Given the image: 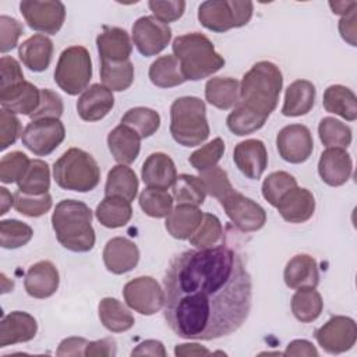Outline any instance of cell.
Wrapping results in <instances>:
<instances>
[{
  "label": "cell",
  "mask_w": 357,
  "mask_h": 357,
  "mask_svg": "<svg viewBox=\"0 0 357 357\" xmlns=\"http://www.w3.org/2000/svg\"><path fill=\"white\" fill-rule=\"evenodd\" d=\"M205 99L220 110H229L240 103V82L231 77H213L205 85Z\"/></svg>",
  "instance_id": "cell-31"
},
{
  "label": "cell",
  "mask_w": 357,
  "mask_h": 357,
  "mask_svg": "<svg viewBox=\"0 0 357 357\" xmlns=\"http://www.w3.org/2000/svg\"><path fill=\"white\" fill-rule=\"evenodd\" d=\"M126 304L141 315H153L163 308L165 291L152 276H138L123 289Z\"/></svg>",
  "instance_id": "cell-11"
},
{
  "label": "cell",
  "mask_w": 357,
  "mask_h": 357,
  "mask_svg": "<svg viewBox=\"0 0 357 357\" xmlns=\"http://www.w3.org/2000/svg\"><path fill=\"white\" fill-rule=\"evenodd\" d=\"M18 191L31 195H40L49 192L50 188V169L45 160L32 159L24 176L17 181Z\"/></svg>",
  "instance_id": "cell-39"
},
{
  "label": "cell",
  "mask_w": 357,
  "mask_h": 357,
  "mask_svg": "<svg viewBox=\"0 0 357 357\" xmlns=\"http://www.w3.org/2000/svg\"><path fill=\"white\" fill-rule=\"evenodd\" d=\"M283 356H308V357L314 356V357H317L318 350L310 340L296 339L287 344Z\"/></svg>",
  "instance_id": "cell-60"
},
{
  "label": "cell",
  "mask_w": 357,
  "mask_h": 357,
  "mask_svg": "<svg viewBox=\"0 0 357 357\" xmlns=\"http://www.w3.org/2000/svg\"><path fill=\"white\" fill-rule=\"evenodd\" d=\"M131 356H155V357H166V349L160 340L149 339L145 342H141L132 351Z\"/></svg>",
  "instance_id": "cell-61"
},
{
  "label": "cell",
  "mask_w": 357,
  "mask_h": 357,
  "mask_svg": "<svg viewBox=\"0 0 357 357\" xmlns=\"http://www.w3.org/2000/svg\"><path fill=\"white\" fill-rule=\"evenodd\" d=\"M276 208L286 222L304 223L315 212V198L310 190L296 185L282 197Z\"/></svg>",
  "instance_id": "cell-23"
},
{
  "label": "cell",
  "mask_w": 357,
  "mask_h": 357,
  "mask_svg": "<svg viewBox=\"0 0 357 357\" xmlns=\"http://www.w3.org/2000/svg\"><path fill=\"white\" fill-rule=\"evenodd\" d=\"M141 178L146 187L167 190L173 187L177 178L176 165L169 155L153 152L142 163Z\"/></svg>",
  "instance_id": "cell-24"
},
{
  "label": "cell",
  "mask_w": 357,
  "mask_h": 357,
  "mask_svg": "<svg viewBox=\"0 0 357 357\" xmlns=\"http://www.w3.org/2000/svg\"><path fill=\"white\" fill-rule=\"evenodd\" d=\"M32 236V227L21 220L4 219L0 222V245L6 250H15L28 244Z\"/></svg>",
  "instance_id": "cell-46"
},
{
  "label": "cell",
  "mask_w": 357,
  "mask_h": 357,
  "mask_svg": "<svg viewBox=\"0 0 357 357\" xmlns=\"http://www.w3.org/2000/svg\"><path fill=\"white\" fill-rule=\"evenodd\" d=\"M318 344L329 354H340L350 350L357 340V326L353 318L335 315L315 331Z\"/></svg>",
  "instance_id": "cell-13"
},
{
  "label": "cell",
  "mask_w": 357,
  "mask_h": 357,
  "mask_svg": "<svg viewBox=\"0 0 357 357\" xmlns=\"http://www.w3.org/2000/svg\"><path fill=\"white\" fill-rule=\"evenodd\" d=\"M31 159L21 151H13L0 160V181L4 184L17 183L26 172Z\"/></svg>",
  "instance_id": "cell-51"
},
{
  "label": "cell",
  "mask_w": 357,
  "mask_h": 357,
  "mask_svg": "<svg viewBox=\"0 0 357 357\" xmlns=\"http://www.w3.org/2000/svg\"><path fill=\"white\" fill-rule=\"evenodd\" d=\"M357 8V7H356ZM356 8H353L349 14L343 15L339 20V32L344 42H347L350 46H356L357 40V17H356Z\"/></svg>",
  "instance_id": "cell-59"
},
{
  "label": "cell",
  "mask_w": 357,
  "mask_h": 357,
  "mask_svg": "<svg viewBox=\"0 0 357 357\" xmlns=\"http://www.w3.org/2000/svg\"><path fill=\"white\" fill-rule=\"evenodd\" d=\"M328 4L333 14H337L342 17L349 14L353 8L357 7V1H329Z\"/></svg>",
  "instance_id": "cell-63"
},
{
  "label": "cell",
  "mask_w": 357,
  "mask_h": 357,
  "mask_svg": "<svg viewBox=\"0 0 357 357\" xmlns=\"http://www.w3.org/2000/svg\"><path fill=\"white\" fill-rule=\"evenodd\" d=\"M96 46L100 60L124 61L130 60L132 45L126 29L119 26H103L96 36Z\"/></svg>",
  "instance_id": "cell-26"
},
{
  "label": "cell",
  "mask_w": 357,
  "mask_h": 357,
  "mask_svg": "<svg viewBox=\"0 0 357 357\" xmlns=\"http://www.w3.org/2000/svg\"><path fill=\"white\" fill-rule=\"evenodd\" d=\"M204 213L194 205H177L166 216L165 227L167 233L177 240H188L197 230Z\"/></svg>",
  "instance_id": "cell-30"
},
{
  "label": "cell",
  "mask_w": 357,
  "mask_h": 357,
  "mask_svg": "<svg viewBox=\"0 0 357 357\" xmlns=\"http://www.w3.org/2000/svg\"><path fill=\"white\" fill-rule=\"evenodd\" d=\"M100 79L110 91L121 92L131 86L134 81V64L131 60L105 61L100 60Z\"/></svg>",
  "instance_id": "cell-38"
},
{
  "label": "cell",
  "mask_w": 357,
  "mask_h": 357,
  "mask_svg": "<svg viewBox=\"0 0 357 357\" xmlns=\"http://www.w3.org/2000/svg\"><path fill=\"white\" fill-rule=\"evenodd\" d=\"M163 291L166 324L188 340L234 333L248 318L252 301L244 261L225 244L177 254L165 272Z\"/></svg>",
  "instance_id": "cell-1"
},
{
  "label": "cell",
  "mask_w": 357,
  "mask_h": 357,
  "mask_svg": "<svg viewBox=\"0 0 357 357\" xmlns=\"http://www.w3.org/2000/svg\"><path fill=\"white\" fill-rule=\"evenodd\" d=\"M149 79L155 86L173 88L185 82L178 60L173 54L158 57L149 67Z\"/></svg>",
  "instance_id": "cell-36"
},
{
  "label": "cell",
  "mask_w": 357,
  "mask_h": 357,
  "mask_svg": "<svg viewBox=\"0 0 357 357\" xmlns=\"http://www.w3.org/2000/svg\"><path fill=\"white\" fill-rule=\"evenodd\" d=\"M121 124H126L135 130L141 138L153 135L160 127V116L151 107L137 106L128 109L121 117Z\"/></svg>",
  "instance_id": "cell-42"
},
{
  "label": "cell",
  "mask_w": 357,
  "mask_h": 357,
  "mask_svg": "<svg viewBox=\"0 0 357 357\" xmlns=\"http://www.w3.org/2000/svg\"><path fill=\"white\" fill-rule=\"evenodd\" d=\"M322 310V296L312 287L297 289L291 297V312L300 322L308 324L315 321L321 315Z\"/></svg>",
  "instance_id": "cell-37"
},
{
  "label": "cell",
  "mask_w": 357,
  "mask_h": 357,
  "mask_svg": "<svg viewBox=\"0 0 357 357\" xmlns=\"http://www.w3.org/2000/svg\"><path fill=\"white\" fill-rule=\"evenodd\" d=\"M1 109L22 116H31L40 103V89L29 81L18 82L0 91Z\"/></svg>",
  "instance_id": "cell-20"
},
{
  "label": "cell",
  "mask_w": 357,
  "mask_h": 357,
  "mask_svg": "<svg viewBox=\"0 0 357 357\" xmlns=\"http://www.w3.org/2000/svg\"><path fill=\"white\" fill-rule=\"evenodd\" d=\"M92 78L91 54L84 46H70L61 52L54 68V82L67 95L84 92Z\"/></svg>",
  "instance_id": "cell-8"
},
{
  "label": "cell",
  "mask_w": 357,
  "mask_h": 357,
  "mask_svg": "<svg viewBox=\"0 0 357 357\" xmlns=\"http://www.w3.org/2000/svg\"><path fill=\"white\" fill-rule=\"evenodd\" d=\"M52 195L49 192L40 195H31L17 191L14 194V208L18 213L28 218H39L50 211Z\"/></svg>",
  "instance_id": "cell-49"
},
{
  "label": "cell",
  "mask_w": 357,
  "mask_h": 357,
  "mask_svg": "<svg viewBox=\"0 0 357 357\" xmlns=\"http://www.w3.org/2000/svg\"><path fill=\"white\" fill-rule=\"evenodd\" d=\"M56 184L68 191L88 192L100 181V167L93 156L84 149H67L53 165Z\"/></svg>",
  "instance_id": "cell-6"
},
{
  "label": "cell",
  "mask_w": 357,
  "mask_h": 357,
  "mask_svg": "<svg viewBox=\"0 0 357 357\" xmlns=\"http://www.w3.org/2000/svg\"><path fill=\"white\" fill-rule=\"evenodd\" d=\"M20 60L33 73L45 71L52 61L53 42L42 33H35L25 39L18 47Z\"/></svg>",
  "instance_id": "cell-28"
},
{
  "label": "cell",
  "mask_w": 357,
  "mask_h": 357,
  "mask_svg": "<svg viewBox=\"0 0 357 357\" xmlns=\"http://www.w3.org/2000/svg\"><path fill=\"white\" fill-rule=\"evenodd\" d=\"M233 160L245 177L258 180L268 167L266 146L261 139L255 138L241 141L234 146Z\"/></svg>",
  "instance_id": "cell-16"
},
{
  "label": "cell",
  "mask_w": 357,
  "mask_h": 357,
  "mask_svg": "<svg viewBox=\"0 0 357 357\" xmlns=\"http://www.w3.org/2000/svg\"><path fill=\"white\" fill-rule=\"evenodd\" d=\"M22 135L21 121L14 113H10L4 109L0 112V149L4 151L13 145L18 137Z\"/></svg>",
  "instance_id": "cell-55"
},
{
  "label": "cell",
  "mask_w": 357,
  "mask_h": 357,
  "mask_svg": "<svg viewBox=\"0 0 357 357\" xmlns=\"http://www.w3.org/2000/svg\"><path fill=\"white\" fill-rule=\"evenodd\" d=\"M353 173V160L343 148H326L318 162L321 180L331 187H340L347 183Z\"/></svg>",
  "instance_id": "cell-17"
},
{
  "label": "cell",
  "mask_w": 357,
  "mask_h": 357,
  "mask_svg": "<svg viewBox=\"0 0 357 357\" xmlns=\"http://www.w3.org/2000/svg\"><path fill=\"white\" fill-rule=\"evenodd\" d=\"M86 344H88V340L85 337H79V336L66 337L60 342L56 354L60 357H63V356H85Z\"/></svg>",
  "instance_id": "cell-58"
},
{
  "label": "cell",
  "mask_w": 357,
  "mask_h": 357,
  "mask_svg": "<svg viewBox=\"0 0 357 357\" xmlns=\"http://www.w3.org/2000/svg\"><path fill=\"white\" fill-rule=\"evenodd\" d=\"M199 178L204 183L206 194L216 198L219 202L234 190L229 180L227 172L219 166H215L212 169L201 172Z\"/></svg>",
  "instance_id": "cell-50"
},
{
  "label": "cell",
  "mask_w": 357,
  "mask_h": 357,
  "mask_svg": "<svg viewBox=\"0 0 357 357\" xmlns=\"http://www.w3.org/2000/svg\"><path fill=\"white\" fill-rule=\"evenodd\" d=\"M297 185V180L287 172H273L266 176L262 183V195L264 198L276 208L282 197Z\"/></svg>",
  "instance_id": "cell-47"
},
{
  "label": "cell",
  "mask_w": 357,
  "mask_h": 357,
  "mask_svg": "<svg viewBox=\"0 0 357 357\" xmlns=\"http://www.w3.org/2000/svg\"><path fill=\"white\" fill-rule=\"evenodd\" d=\"M322 105L326 112L337 114L347 121H354L357 119L356 93L344 85H329L324 92Z\"/></svg>",
  "instance_id": "cell-32"
},
{
  "label": "cell",
  "mask_w": 357,
  "mask_h": 357,
  "mask_svg": "<svg viewBox=\"0 0 357 357\" xmlns=\"http://www.w3.org/2000/svg\"><path fill=\"white\" fill-rule=\"evenodd\" d=\"M60 278L56 265L50 261H39L25 273V291L33 298H47L59 289Z\"/></svg>",
  "instance_id": "cell-21"
},
{
  "label": "cell",
  "mask_w": 357,
  "mask_h": 357,
  "mask_svg": "<svg viewBox=\"0 0 357 357\" xmlns=\"http://www.w3.org/2000/svg\"><path fill=\"white\" fill-rule=\"evenodd\" d=\"M132 42L137 50L145 56H156L167 47L172 39V29L167 24L153 15L139 17L131 29Z\"/></svg>",
  "instance_id": "cell-14"
},
{
  "label": "cell",
  "mask_w": 357,
  "mask_h": 357,
  "mask_svg": "<svg viewBox=\"0 0 357 357\" xmlns=\"http://www.w3.org/2000/svg\"><path fill=\"white\" fill-rule=\"evenodd\" d=\"M283 86L280 68L272 61L255 63L240 82V103L269 117L276 109Z\"/></svg>",
  "instance_id": "cell-3"
},
{
  "label": "cell",
  "mask_w": 357,
  "mask_h": 357,
  "mask_svg": "<svg viewBox=\"0 0 357 357\" xmlns=\"http://www.w3.org/2000/svg\"><path fill=\"white\" fill-rule=\"evenodd\" d=\"M20 13L31 29L47 35H56L66 20L64 4L54 0H24Z\"/></svg>",
  "instance_id": "cell-9"
},
{
  "label": "cell",
  "mask_w": 357,
  "mask_h": 357,
  "mask_svg": "<svg viewBox=\"0 0 357 357\" xmlns=\"http://www.w3.org/2000/svg\"><path fill=\"white\" fill-rule=\"evenodd\" d=\"M205 102L197 96L177 98L170 106V134L187 148L201 145L209 137Z\"/></svg>",
  "instance_id": "cell-5"
},
{
  "label": "cell",
  "mask_w": 357,
  "mask_h": 357,
  "mask_svg": "<svg viewBox=\"0 0 357 357\" xmlns=\"http://www.w3.org/2000/svg\"><path fill=\"white\" fill-rule=\"evenodd\" d=\"M64 112L63 99L60 95L52 89H40V103L38 109L29 116L31 120L40 119H59Z\"/></svg>",
  "instance_id": "cell-52"
},
{
  "label": "cell",
  "mask_w": 357,
  "mask_h": 357,
  "mask_svg": "<svg viewBox=\"0 0 357 357\" xmlns=\"http://www.w3.org/2000/svg\"><path fill=\"white\" fill-rule=\"evenodd\" d=\"M98 314L102 325L114 333L126 332L135 324V318L131 311L114 297L102 298L98 305Z\"/></svg>",
  "instance_id": "cell-34"
},
{
  "label": "cell",
  "mask_w": 357,
  "mask_h": 357,
  "mask_svg": "<svg viewBox=\"0 0 357 357\" xmlns=\"http://www.w3.org/2000/svg\"><path fill=\"white\" fill-rule=\"evenodd\" d=\"M148 7L159 21L169 25V22L177 21L185 11L184 0H151Z\"/></svg>",
  "instance_id": "cell-53"
},
{
  "label": "cell",
  "mask_w": 357,
  "mask_h": 357,
  "mask_svg": "<svg viewBox=\"0 0 357 357\" xmlns=\"http://www.w3.org/2000/svg\"><path fill=\"white\" fill-rule=\"evenodd\" d=\"M0 215H6L7 211L14 206V194H11L6 187H0Z\"/></svg>",
  "instance_id": "cell-64"
},
{
  "label": "cell",
  "mask_w": 357,
  "mask_h": 357,
  "mask_svg": "<svg viewBox=\"0 0 357 357\" xmlns=\"http://www.w3.org/2000/svg\"><path fill=\"white\" fill-rule=\"evenodd\" d=\"M139 208L145 215L151 218H166L173 209V195H170L166 190L146 187L141 191L138 197Z\"/></svg>",
  "instance_id": "cell-43"
},
{
  "label": "cell",
  "mask_w": 357,
  "mask_h": 357,
  "mask_svg": "<svg viewBox=\"0 0 357 357\" xmlns=\"http://www.w3.org/2000/svg\"><path fill=\"white\" fill-rule=\"evenodd\" d=\"M223 153H225V141L220 137H218L209 141L208 144H205L204 146H201L199 149L194 151L190 155L188 162L195 170L201 173L215 167L218 162L222 159Z\"/></svg>",
  "instance_id": "cell-48"
},
{
  "label": "cell",
  "mask_w": 357,
  "mask_h": 357,
  "mask_svg": "<svg viewBox=\"0 0 357 357\" xmlns=\"http://www.w3.org/2000/svg\"><path fill=\"white\" fill-rule=\"evenodd\" d=\"M220 205L223 206L227 218L240 231H257L266 223L265 209L254 199L234 190L220 201Z\"/></svg>",
  "instance_id": "cell-12"
},
{
  "label": "cell",
  "mask_w": 357,
  "mask_h": 357,
  "mask_svg": "<svg viewBox=\"0 0 357 357\" xmlns=\"http://www.w3.org/2000/svg\"><path fill=\"white\" fill-rule=\"evenodd\" d=\"M250 0H208L198 7V21L212 32H226L247 25L252 17Z\"/></svg>",
  "instance_id": "cell-7"
},
{
  "label": "cell",
  "mask_w": 357,
  "mask_h": 357,
  "mask_svg": "<svg viewBox=\"0 0 357 357\" xmlns=\"http://www.w3.org/2000/svg\"><path fill=\"white\" fill-rule=\"evenodd\" d=\"M283 279L290 289H315L319 283V271L315 258L308 254H297L284 266Z\"/></svg>",
  "instance_id": "cell-25"
},
{
  "label": "cell",
  "mask_w": 357,
  "mask_h": 357,
  "mask_svg": "<svg viewBox=\"0 0 357 357\" xmlns=\"http://www.w3.org/2000/svg\"><path fill=\"white\" fill-rule=\"evenodd\" d=\"M268 117L257 113L255 110L238 103L226 119L227 128L238 137L252 134L264 127Z\"/></svg>",
  "instance_id": "cell-41"
},
{
  "label": "cell",
  "mask_w": 357,
  "mask_h": 357,
  "mask_svg": "<svg viewBox=\"0 0 357 357\" xmlns=\"http://www.w3.org/2000/svg\"><path fill=\"white\" fill-rule=\"evenodd\" d=\"M0 91L7 89L18 82L24 81V74L20 63L11 56H3L0 59Z\"/></svg>",
  "instance_id": "cell-56"
},
{
  "label": "cell",
  "mask_w": 357,
  "mask_h": 357,
  "mask_svg": "<svg viewBox=\"0 0 357 357\" xmlns=\"http://www.w3.org/2000/svg\"><path fill=\"white\" fill-rule=\"evenodd\" d=\"M139 134L126 124H119L107 135V146L116 162L120 165L132 163L141 149Z\"/></svg>",
  "instance_id": "cell-27"
},
{
  "label": "cell",
  "mask_w": 357,
  "mask_h": 357,
  "mask_svg": "<svg viewBox=\"0 0 357 357\" xmlns=\"http://www.w3.org/2000/svg\"><path fill=\"white\" fill-rule=\"evenodd\" d=\"M318 135L326 148L346 149L353 139L351 128L335 117H324L319 121Z\"/></svg>",
  "instance_id": "cell-44"
},
{
  "label": "cell",
  "mask_w": 357,
  "mask_h": 357,
  "mask_svg": "<svg viewBox=\"0 0 357 357\" xmlns=\"http://www.w3.org/2000/svg\"><path fill=\"white\" fill-rule=\"evenodd\" d=\"M276 148L280 158L289 163L298 165L305 162L314 151L311 131L304 124H289L276 137Z\"/></svg>",
  "instance_id": "cell-15"
},
{
  "label": "cell",
  "mask_w": 357,
  "mask_h": 357,
  "mask_svg": "<svg viewBox=\"0 0 357 357\" xmlns=\"http://www.w3.org/2000/svg\"><path fill=\"white\" fill-rule=\"evenodd\" d=\"M38 332L36 319L25 311H11L0 321V347L29 342Z\"/></svg>",
  "instance_id": "cell-22"
},
{
  "label": "cell",
  "mask_w": 357,
  "mask_h": 357,
  "mask_svg": "<svg viewBox=\"0 0 357 357\" xmlns=\"http://www.w3.org/2000/svg\"><path fill=\"white\" fill-rule=\"evenodd\" d=\"M173 199L177 205H194L199 206L204 204L206 191L199 176L180 174L173 184Z\"/></svg>",
  "instance_id": "cell-40"
},
{
  "label": "cell",
  "mask_w": 357,
  "mask_h": 357,
  "mask_svg": "<svg viewBox=\"0 0 357 357\" xmlns=\"http://www.w3.org/2000/svg\"><path fill=\"white\" fill-rule=\"evenodd\" d=\"M174 354L178 357H188V356H211L212 351H209L205 346H201L198 343H181L174 347Z\"/></svg>",
  "instance_id": "cell-62"
},
{
  "label": "cell",
  "mask_w": 357,
  "mask_h": 357,
  "mask_svg": "<svg viewBox=\"0 0 357 357\" xmlns=\"http://www.w3.org/2000/svg\"><path fill=\"white\" fill-rule=\"evenodd\" d=\"M138 178L135 172L127 165L113 166L106 178L105 197H117L126 201H134L138 192Z\"/></svg>",
  "instance_id": "cell-33"
},
{
  "label": "cell",
  "mask_w": 357,
  "mask_h": 357,
  "mask_svg": "<svg viewBox=\"0 0 357 357\" xmlns=\"http://www.w3.org/2000/svg\"><path fill=\"white\" fill-rule=\"evenodd\" d=\"M66 137L64 124L60 119L32 120L22 131L24 146L36 156L50 155Z\"/></svg>",
  "instance_id": "cell-10"
},
{
  "label": "cell",
  "mask_w": 357,
  "mask_h": 357,
  "mask_svg": "<svg viewBox=\"0 0 357 357\" xmlns=\"http://www.w3.org/2000/svg\"><path fill=\"white\" fill-rule=\"evenodd\" d=\"M117 343L113 337H105L95 342H88L85 349L86 357H110L116 356Z\"/></svg>",
  "instance_id": "cell-57"
},
{
  "label": "cell",
  "mask_w": 357,
  "mask_h": 357,
  "mask_svg": "<svg viewBox=\"0 0 357 357\" xmlns=\"http://www.w3.org/2000/svg\"><path fill=\"white\" fill-rule=\"evenodd\" d=\"M114 106L113 91L103 84H93L86 88L77 100L78 116L84 121H99L109 114Z\"/></svg>",
  "instance_id": "cell-19"
},
{
  "label": "cell",
  "mask_w": 357,
  "mask_h": 357,
  "mask_svg": "<svg viewBox=\"0 0 357 357\" xmlns=\"http://www.w3.org/2000/svg\"><path fill=\"white\" fill-rule=\"evenodd\" d=\"M317 89L308 79L293 81L284 93L282 114L287 117H298L311 112L315 103Z\"/></svg>",
  "instance_id": "cell-29"
},
{
  "label": "cell",
  "mask_w": 357,
  "mask_h": 357,
  "mask_svg": "<svg viewBox=\"0 0 357 357\" xmlns=\"http://www.w3.org/2000/svg\"><path fill=\"white\" fill-rule=\"evenodd\" d=\"M52 226L57 241L68 251L88 252L95 245L92 211L82 201H60L53 211Z\"/></svg>",
  "instance_id": "cell-2"
},
{
  "label": "cell",
  "mask_w": 357,
  "mask_h": 357,
  "mask_svg": "<svg viewBox=\"0 0 357 357\" xmlns=\"http://www.w3.org/2000/svg\"><path fill=\"white\" fill-rule=\"evenodd\" d=\"M223 237V227L216 215L204 213V218L197 230L190 236V244L198 250L218 245Z\"/></svg>",
  "instance_id": "cell-45"
},
{
  "label": "cell",
  "mask_w": 357,
  "mask_h": 357,
  "mask_svg": "<svg viewBox=\"0 0 357 357\" xmlns=\"http://www.w3.org/2000/svg\"><path fill=\"white\" fill-rule=\"evenodd\" d=\"M24 32L22 24L8 15H0V52L7 53L18 45V39Z\"/></svg>",
  "instance_id": "cell-54"
},
{
  "label": "cell",
  "mask_w": 357,
  "mask_h": 357,
  "mask_svg": "<svg viewBox=\"0 0 357 357\" xmlns=\"http://www.w3.org/2000/svg\"><path fill=\"white\" fill-rule=\"evenodd\" d=\"M95 216L107 229L123 227L132 216L131 202L117 197H105L96 206Z\"/></svg>",
  "instance_id": "cell-35"
},
{
  "label": "cell",
  "mask_w": 357,
  "mask_h": 357,
  "mask_svg": "<svg viewBox=\"0 0 357 357\" xmlns=\"http://www.w3.org/2000/svg\"><path fill=\"white\" fill-rule=\"evenodd\" d=\"M173 56L178 60L185 81H199L211 77L225 66V59L208 36L190 32L173 40Z\"/></svg>",
  "instance_id": "cell-4"
},
{
  "label": "cell",
  "mask_w": 357,
  "mask_h": 357,
  "mask_svg": "<svg viewBox=\"0 0 357 357\" xmlns=\"http://www.w3.org/2000/svg\"><path fill=\"white\" fill-rule=\"evenodd\" d=\"M103 264L114 275H123L132 271L139 261V250L134 241L127 237H113L103 248Z\"/></svg>",
  "instance_id": "cell-18"
}]
</instances>
